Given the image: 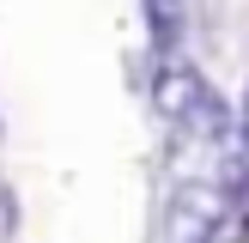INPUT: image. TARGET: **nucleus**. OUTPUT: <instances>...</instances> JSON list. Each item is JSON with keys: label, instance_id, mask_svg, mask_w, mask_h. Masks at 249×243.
<instances>
[{"label": "nucleus", "instance_id": "f03ea898", "mask_svg": "<svg viewBox=\"0 0 249 243\" xmlns=\"http://www.w3.org/2000/svg\"><path fill=\"white\" fill-rule=\"evenodd\" d=\"M237 140H243V152H249V85H243V109H237Z\"/></svg>", "mask_w": 249, "mask_h": 243}, {"label": "nucleus", "instance_id": "f257e3e1", "mask_svg": "<svg viewBox=\"0 0 249 243\" xmlns=\"http://www.w3.org/2000/svg\"><path fill=\"white\" fill-rule=\"evenodd\" d=\"M140 18H146V36H152L158 61H177L182 36H189V0H140Z\"/></svg>", "mask_w": 249, "mask_h": 243}]
</instances>
